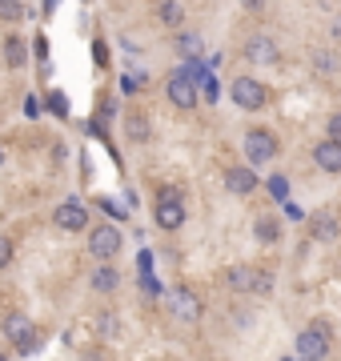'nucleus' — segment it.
<instances>
[{
    "mask_svg": "<svg viewBox=\"0 0 341 361\" xmlns=\"http://www.w3.org/2000/svg\"><path fill=\"white\" fill-rule=\"evenodd\" d=\"M157 225L161 229H181L185 225V201H181V193L173 185L157 189Z\"/></svg>",
    "mask_w": 341,
    "mask_h": 361,
    "instance_id": "f257e3e1",
    "label": "nucleus"
},
{
    "mask_svg": "<svg viewBox=\"0 0 341 361\" xmlns=\"http://www.w3.org/2000/svg\"><path fill=\"white\" fill-rule=\"evenodd\" d=\"M4 337H13L20 353H33L36 345H40V341H36L40 333L33 329V321H29L24 313H8V317H4Z\"/></svg>",
    "mask_w": 341,
    "mask_h": 361,
    "instance_id": "f03ea898",
    "label": "nucleus"
},
{
    "mask_svg": "<svg viewBox=\"0 0 341 361\" xmlns=\"http://www.w3.org/2000/svg\"><path fill=\"white\" fill-rule=\"evenodd\" d=\"M329 333H333V329L325 325V321H313V325L297 337V353H301V358H325V353H329Z\"/></svg>",
    "mask_w": 341,
    "mask_h": 361,
    "instance_id": "7ed1b4c3",
    "label": "nucleus"
},
{
    "mask_svg": "<svg viewBox=\"0 0 341 361\" xmlns=\"http://www.w3.org/2000/svg\"><path fill=\"white\" fill-rule=\"evenodd\" d=\"M229 93H233V100H237L241 109H249V113H257L261 105H265V84L253 81V77H237Z\"/></svg>",
    "mask_w": 341,
    "mask_h": 361,
    "instance_id": "20e7f679",
    "label": "nucleus"
},
{
    "mask_svg": "<svg viewBox=\"0 0 341 361\" xmlns=\"http://www.w3.org/2000/svg\"><path fill=\"white\" fill-rule=\"evenodd\" d=\"M245 157H249L253 164L273 161V157H277V141H273V132H261V129L249 132V137H245Z\"/></svg>",
    "mask_w": 341,
    "mask_h": 361,
    "instance_id": "39448f33",
    "label": "nucleus"
},
{
    "mask_svg": "<svg viewBox=\"0 0 341 361\" xmlns=\"http://www.w3.org/2000/svg\"><path fill=\"white\" fill-rule=\"evenodd\" d=\"M116 249H121V233H116L113 225H100V229L89 233V253H93V257L109 261V257H116Z\"/></svg>",
    "mask_w": 341,
    "mask_h": 361,
    "instance_id": "423d86ee",
    "label": "nucleus"
},
{
    "mask_svg": "<svg viewBox=\"0 0 341 361\" xmlns=\"http://www.w3.org/2000/svg\"><path fill=\"white\" fill-rule=\"evenodd\" d=\"M169 100H173L177 109H193V105H197V81L185 72V68L169 77Z\"/></svg>",
    "mask_w": 341,
    "mask_h": 361,
    "instance_id": "0eeeda50",
    "label": "nucleus"
},
{
    "mask_svg": "<svg viewBox=\"0 0 341 361\" xmlns=\"http://www.w3.org/2000/svg\"><path fill=\"white\" fill-rule=\"evenodd\" d=\"M52 221H56V229H65V233H81L84 225H89V209H84L81 201H65V205L52 213Z\"/></svg>",
    "mask_w": 341,
    "mask_h": 361,
    "instance_id": "6e6552de",
    "label": "nucleus"
},
{
    "mask_svg": "<svg viewBox=\"0 0 341 361\" xmlns=\"http://www.w3.org/2000/svg\"><path fill=\"white\" fill-rule=\"evenodd\" d=\"M225 189H229V193H237V197L253 193V189H257V177H253V169H229V173H225Z\"/></svg>",
    "mask_w": 341,
    "mask_h": 361,
    "instance_id": "1a4fd4ad",
    "label": "nucleus"
},
{
    "mask_svg": "<svg viewBox=\"0 0 341 361\" xmlns=\"http://www.w3.org/2000/svg\"><path fill=\"white\" fill-rule=\"evenodd\" d=\"M313 161L321 164L325 173H341V145L338 141H321V145L313 148Z\"/></svg>",
    "mask_w": 341,
    "mask_h": 361,
    "instance_id": "9d476101",
    "label": "nucleus"
},
{
    "mask_svg": "<svg viewBox=\"0 0 341 361\" xmlns=\"http://www.w3.org/2000/svg\"><path fill=\"white\" fill-rule=\"evenodd\" d=\"M173 313L185 317V321H197V317H201V301H197L189 289H177V293H173Z\"/></svg>",
    "mask_w": 341,
    "mask_h": 361,
    "instance_id": "9b49d317",
    "label": "nucleus"
},
{
    "mask_svg": "<svg viewBox=\"0 0 341 361\" xmlns=\"http://www.w3.org/2000/svg\"><path fill=\"white\" fill-rule=\"evenodd\" d=\"M229 289H237V293H249V289H257V269H245V265H237V269H229L225 273Z\"/></svg>",
    "mask_w": 341,
    "mask_h": 361,
    "instance_id": "f8f14e48",
    "label": "nucleus"
},
{
    "mask_svg": "<svg viewBox=\"0 0 341 361\" xmlns=\"http://www.w3.org/2000/svg\"><path fill=\"white\" fill-rule=\"evenodd\" d=\"M245 56H249V61H261V65H273V61H277V49H273V40L257 36V40H249Z\"/></svg>",
    "mask_w": 341,
    "mask_h": 361,
    "instance_id": "ddd939ff",
    "label": "nucleus"
},
{
    "mask_svg": "<svg viewBox=\"0 0 341 361\" xmlns=\"http://www.w3.org/2000/svg\"><path fill=\"white\" fill-rule=\"evenodd\" d=\"M116 285H121V273H116L113 265H100L97 273H93V289L97 293H113Z\"/></svg>",
    "mask_w": 341,
    "mask_h": 361,
    "instance_id": "4468645a",
    "label": "nucleus"
},
{
    "mask_svg": "<svg viewBox=\"0 0 341 361\" xmlns=\"http://www.w3.org/2000/svg\"><path fill=\"white\" fill-rule=\"evenodd\" d=\"M253 237H257L261 245H273L277 237H281V229H277L273 217H257V221H253Z\"/></svg>",
    "mask_w": 341,
    "mask_h": 361,
    "instance_id": "2eb2a0df",
    "label": "nucleus"
},
{
    "mask_svg": "<svg viewBox=\"0 0 341 361\" xmlns=\"http://www.w3.org/2000/svg\"><path fill=\"white\" fill-rule=\"evenodd\" d=\"M4 61L13 68H20L24 61H29V52H24V40L20 36H4Z\"/></svg>",
    "mask_w": 341,
    "mask_h": 361,
    "instance_id": "dca6fc26",
    "label": "nucleus"
},
{
    "mask_svg": "<svg viewBox=\"0 0 341 361\" xmlns=\"http://www.w3.org/2000/svg\"><path fill=\"white\" fill-rule=\"evenodd\" d=\"M309 229H313V241H333V237H338V221L325 213V217H313Z\"/></svg>",
    "mask_w": 341,
    "mask_h": 361,
    "instance_id": "f3484780",
    "label": "nucleus"
},
{
    "mask_svg": "<svg viewBox=\"0 0 341 361\" xmlns=\"http://www.w3.org/2000/svg\"><path fill=\"white\" fill-rule=\"evenodd\" d=\"M157 17H161V24H165V29H177L181 20H185V8H181L177 0H165L161 8H157Z\"/></svg>",
    "mask_w": 341,
    "mask_h": 361,
    "instance_id": "a211bd4d",
    "label": "nucleus"
},
{
    "mask_svg": "<svg viewBox=\"0 0 341 361\" xmlns=\"http://www.w3.org/2000/svg\"><path fill=\"white\" fill-rule=\"evenodd\" d=\"M125 129H129V141H137V145H141V141H149V121L141 113H129V116H125Z\"/></svg>",
    "mask_w": 341,
    "mask_h": 361,
    "instance_id": "6ab92c4d",
    "label": "nucleus"
},
{
    "mask_svg": "<svg viewBox=\"0 0 341 361\" xmlns=\"http://www.w3.org/2000/svg\"><path fill=\"white\" fill-rule=\"evenodd\" d=\"M29 17V8L20 4V0H0V20L4 24H17V20H24Z\"/></svg>",
    "mask_w": 341,
    "mask_h": 361,
    "instance_id": "aec40b11",
    "label": "nucleus"
},
{
    "mask_svg": "<svg viewBox=\"0 0 341 361\" xmlns=\"http://www.w3.org/2000/svg\"><path fill=\"white\" fill-rule=\"evenodd\" d=\"M13 265V237H0V269Z\"/></svg>",
    "mask_w": 341,
    "mask_h": 361,
    "instance_id": "412c9836",
    "label": "nucleus"
},
{
    "mask_svg": "<svg viewBox=\"0 0 341 361\" xmlns=\"http://www.w3.org/2000/svg\"><path fill=\"white\" fill-rule=\"evenodd\" d=\"M49 109H52L56 116H68V100H65V93H52V97H49Z\"/></svg>",
    "mask_w": 341,
    "mask_h": 361,
    "instance_id": "4be33fe9",
    "label": "nucleus"
},
{
    "mask_svg": "<svg viewBox=\"0 0 341 361\" xmlns=\"http://www.w3.org/2000/svg\"><path fill=\"white\" fill-rule=\"evenodd\" d=\"M177 49L185 52V56H197V49H201V40H197V36H181V40H177Z\"/></svg>",
    "mask_w": 341,
    "mask_h": 361,
    "instance_id": "5701e85b",
    "label": "nucleus"
},
{
    "mask_svg": "<svg viewBox=\"0 0 341 361\" xmlns=\"http://www.w3.org/2000/svg\"><path fill=\"white\" fill-rule=\"evenodd\" d=\"M329 141H338V145H341V113L329 121Z\"/></svg>",
    "mask_w": 341,
    "mask_h": 361,
    "instance_id": "b1692460",
    "label": "nucleus"
},
{
    "mask_svg": "<svg viewBox=\"0 0 341 361\" xmlns=\"http://www.w3.org/2000/svg\"><path fill=\"white\" fill-rule=\"evenodd\" d=\"M36 56L49 61V36H36Z\"/></svg>",
    "mask_w": 341,
    "mask_h": 361,
    "instance_id": "393cba45",
    "label": "nucleus"
},
{
    "mask_svg": "<svg viewBox=\"0 0 341 361\" xmlns=\"http://www.w3.org/2000/svg\"><path fill=\"white\" fill-rule=\"evenodd\" d=\"M285 213H289V221H305V213H301L297 205H289V201H285Z\"/></svg>",
    "mask_w": 341,
    "mask_h": 361,
    "instance_id": "a878e982",
    "label": "nucleus"
},
{
    "mask_svg": "<svg viewBox=\"0 0 341 361\" xmlns=\"http://www.w3.org/2000/svg\"><path fill=\"white\" fill-rule=\"evenodd\" d=\"M241 4H245V8H249V13H257V8H261V4H265V0H241Z\"/></svg>",
    "mask_w": 341,
    "mask_h": 361,
    "instance_id": "bb28decb",
    "label": "nucleus"
},
{
    "mask_svg": "<svg viewBox=\"0 0 341 361\" xmlns=\"http://www.w3.org/2000/svg\"><path fill=\"white\" fill-rule=\"evenodd\" d=\"M0 161H4V148H0Z\"/></svg>",
    "mask_w": 341,
    "mask_h": 361,
    "instance_id": "cd10ccee",
    "label": "nucleus"
},
{
    "mask_svg": "<svg viewBox=\"0 0 341 361\" xmlns=\"http://www.w3.org/2000/svg\"><path fill=\"white\" fill-rule=\"evenodd\" d=\"M0 358H4V353H0Z\"/></svg>",
    "mask_w": 341,
    "mask_h": 361,
    "instance_id": "c85d7f7f",
    "label": "nucleus"
}]
</instances>
